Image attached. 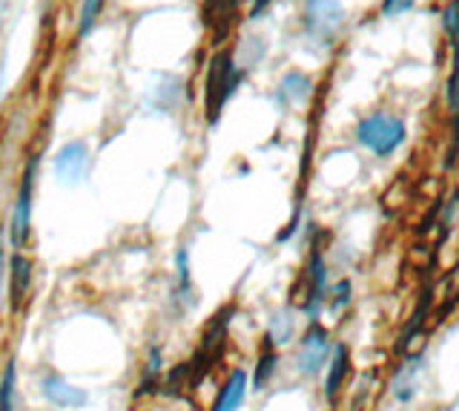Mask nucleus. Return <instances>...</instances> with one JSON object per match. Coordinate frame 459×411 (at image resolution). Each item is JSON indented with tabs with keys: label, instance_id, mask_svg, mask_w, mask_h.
Returning <instances> with one entry per match:
<instances>
[{
	"label": "nucleus",
	"instance_id": "nucleus-10",
	"mask_svg": "<svg viewBox=\"0 0 459 411\" xmlns=\"http://www.w3.org/2000/svg\"><path fill=\"white\" fill-rule=\"evenodd\" d=\"M422 374H425V354H405L402 363L394 368V377H391V397L396 403L408 406L413 403V397L420 394V382H422Z\"/></svg>",
	"mask_w": 459,
	"mask_h": 411
},
{
	"label": "nucleus",
	"instance_id": "nucleus-11",
	"mask_svg": "<svg viewBox=\"0 0 459 411\" xmlns=\"http://www.w3.org/2000/svg\"><path fill=\"white\" fill-rule=\"evenodd\" d=\"M172 302L186 314L198 305V296H195V282H193V262H190V250L178 248L176 257H172Z\"/></svg>",
	"mask_w": 459,
	"mask_h": 411
},
{
	"label": "nucleus",
	"instance_id": "nucleus-13",
	"mask_svg": "<svg viewBox=\"0 0 459 411\" xmlns=\"http://www.w3.org/2000/svg\"><path fill=\"white\" fill-rule=\"evenodd\" d=\"M250 394V374L244 368H233L212 397L210 411H238Z\"/></svg>",
	"mask_w": 459,
	"mask_h": 411
},
{
	"label": "nucleus",
	"instance_id": "nucleus-1",
	"mask_svg": "<svg viewBox=\"0 0 459 411\" xmlns=\"http://www.w3.org/2000/svg\"><path fill=\"white\" fill-rule=\"evenodd\" d=\"M247 78V69L238 66L230 52H215L207 64V78H204V116L207 124L215 127L221 121V112L230 98L236 95L238 83Z\"/></svg>",
	"mask_w": 459,
	"mask_h": 411
},
{
	"label": "nucleus",
	"instance_id": "nucleus-12",
	"mask_svg": "<svg viewBox=\"0 0 459 411\" xmlns=\"http://www.w3.org/2000/svg\"><path fill=\"white\" fill-rule=\"evenodd\" d=\"M348 377H351V348L344 343H333V351H330V360L325 365V400L333 406L344 386H348Z\"/></svg>",
	"mask_w": 459,
	"mask_h": 411
},
{
	"label": "nucleus",
	"instance_id": "nucleus-2",
	"mask_svg": "<svg viewBox=\"0 0 459 411\" xmlns=\"http://www.w3.org/2000/svg\"><path fill=\"white\" fill-rule=\"evenodd\" d=\"M35 184H38V155H29V162L21 173L18 193H14L12 214L6 224L9 250H26L32 239V210H35Z\"/></svg>",
	"mask_w": 459,
	"mask_h": 411
},
{
	"label": "nucleus",
	"instance_id": "nucleus-8",
	"mask_svg": "<svg viewBox=\"0 0 459 411\" xmlns=\"http://www.w3.org/2000/svg\"><path fill=\"white\" fill-rule=\"evenodd\" d=\"M344 23V9L339 0H305V30L319 44H330Z\"/></svg>",
	"mask_w": 459,
	"mask_h": 411
},
{
	"label": "nucleus",
	"instance_id": "nucleus-6",
	"mask_svg": "<svg viewBox=\"0 0 459 411\" xmlns=\"http://www.w3.org/2000/svg\"><path fill=\"white\" fill-rule=\"evenodd\" d=\"M35 285V262L26 257L23 250H12L6 259V305L12 314H23V308L32 300Z\"/></svg>",
	"mask_w": 459,
	"mask_h": 411
},
{
	"label": "nucleus",
	"instance_id": "nucleus-20",
	"mask_svg": "<svg viewBox=\"0 0 459 411\" xmlns=\"http://www.w3.org/2000/svg\"><path fill=\"white\" fill-rule=\"evenodd\" d=\"M351 302H353V285H351V279H339L336 285H330V291H327L325 310H327V314L339 317Z\"/></svg>",
	"mask_w": 459,
	"mask_h": 411
},
{
	"label": "nucleus",
	"instance_id": "nucleus-24",
	"mask_svg": "<svg viewBox=\"0 0 459 411\" xmlns=\"http://www.w3.org/2000/svg\"><path fill=\"white\" fill-rule=\"evenodd\" d=\"M270 4H273V0H253V4H250V18H258Z\"/></svg>",
	"mask_w": 459,
	"mask_h": 411
},
{
	"label": "nucleus",
	"instance_id": "nucleus-9",
	"mask_svg": "<svg viewBox=\"0 0 459 411\" xmlns=\"http://www.w3.org/2000/svg\"><path fill=\"white\" fill-rule=\"evenodd\" d=\"M38 386H40V397L52 408L75 411V408H83L86 403H90V394H86L83 389H78L75 382H69L61 372H43Z\"/></svg>",
	"mask_w": 459,
	"mask_h": 411
},
{
	"label": "nucleus",
	"instance_id": "nucleus-16",
	"mask_svg": "<svg viewBox=\"0 0 459 411\" xmlns=\"http://www.w3.org/2000/svg\"><path fill=\"white\" fill-rule=\"evenodd\" d=\"M293 337H296V308L287 305V308L276 310V314L270 317L267 331H264V339H267L270 345L284 348Z\"/></svg>",
	"mask_w": 459,
	"mask_h": 411
},
{
	"label": "nucleus",
	"instance_id": "nucleus-21",
	"mask_svg": "<svg viewBox=\"0 0 459 411\" xmlns=\"http://www.w3.org/2000/svg\"><path fill=\"white\" fill-rule=\"evenodd\" d=\"M100 9H104V0H83V4H81V12H78V40L86 38L95 30V21L100 15Z\"/></svg>",
	"mask_w": 459,
	"mask_h": 411
},
{
	"label": "nucleus",
	"instance_id": "nucleus-3",
	"mask_svg": "<svg viewBox=\"0 0 459 411\" xmlns=\"http://www.w3.org/2000/svg\"><path fill=\"white\" fill-rule=\"evenodd\" d=\"M408 127L394 112H370L356 124V141L377 159H391V155L405 144Z\"/></svg>",
	"mask_w": 459,
	"mask_h": 411
},
{
	"label": "nucleus",
	"instance_id": "nucleus-4",
	"mask_svg": "<svg viewBox=\"0 0 459 411\" xmlns=\"http://www.w3.org/2000/svg\"><path fill=\"white\" fill-rule=\"evenodd\" d=\"M327 291H330V274H327V262L319 245L310 248V257L305 262V271L299 279V296H296V310L301 317H307V322H316L322 317L325 302H327Z\"/></svg>",
	"mask_w": 459,
	"mask_h": 411
},
{
	"label": "nucleus",
	"instance_id": "nucleus-18",
	"mask_svg": "<svg viewBox=\"0 0 459 411\" xmlns=\"http://www.w3.org/2000/svg\"><path fill=\"white\" fill-rule=\"evenodd\" d=\"M0 411H21V391H18V357L9 354V360L0 372Z\"/></svg>",
	"mask_w": 459,
	"mask_h": 411
},
{
	"label": "nucleus",
	"instance_id": "nucleus-25",
	"mask_svg": "<svg viewBox=\"0 0 459 411\" xmlns=\"http://www.w3.org/2000/svg\"><path fill=\"white\" fill-rule=\"evenodd\" d=\"M6 4H9V0H0V15H4V9H6Z\"/></svg>",
	"mask_w": 459,
	"mask_h": 411
},
{
	"label": "nucleus",
	"instance_id": "nucleus-14",
	"mask_svg": "<svg viewBox=\"0 0 459 411\" xmlns=\"http://www.w3.org/2000/svg\"><path fill=\"white\" fill-rule=\"evenodd\" d=\"M442 32L451 40V75H448V87H445V101H448L451 109L459 87V0H451L442 9Z\"/></svg>",
	"mask_w": 459,
	"mask_h": 411
},
{
	"label": "nucleus",
	"instance_id": "nucleus-5",
	"mask_svg": "<svg viewBox=\"0 0 459 411\" xmlns=\"http://www.w3.org/2000/svg\"><path fill=\"white\" fill-rule=\"evenodd\" d=\"M330 351H333V337L325 328V325L316 319V322H307L305 334L299 337V345H296V354H293V368L299 377H319L325 372V365L330 360Z\"/></svg>",
	"mask_w": 459,
	"mask_h": 411
},
{
	"label": "nucleus",
	"instance_id": "nucleus-17",
	"mask_svg": "<svg viewBox=\"0 0 459 411\" xmlns=\"http://www.w3.org/2000/svg\"><path fill=\"white\" fill-rule=\"evenodd\" d=\"M310 90H313V83H310V78L305 73H290V75L281 78L276 101L281 107H299V104H305L310 98Z\"/></svg>",
	"mask_w": 459,
	"mask_h": 411
},
{
	"label": "nucleus",
	"instance_id": "nucleus-7",
	"mask_svg": "<svg viewBox=\"0 0 459 411\" xmlns=\"http://www.w3.org/2000/svg\"><path fill=\"white\" fill-rule=\"evenodd\" d=\"M90 170H92V150L81 138L66 141L52 159V173L64 188H78V184H83L86 176H90Z\"/></svg>",
	"mask_w": 459,
	"mask_h": 411
},
{
	"label": "nucleus",
	"instance_id": "nucleus-15",
	"mask_svg": "<svg viewBox=\"0 0 459 411\" xmlns=\"http://www.w3.org/2000/svg\"><path fill=\"white\" fill-rule=\"evenodd\" d=\"M279 348L276 345H270L267 339H262V351H258V357H255V365H253V374H250V389L253 391H264L270 386V380L276 377L279 372Z\"/></svg>",
	"mask_w": 459,
	"mask_h": 411
},
{
	"label": "nucleus",
	"instance_id": "nucleus-22",
	"mask_svg": "<svg viewBox=\"0 0 459 411\" xmlns=\"http://www.w3.org/2000/svg\"><path fill=\"white\" fill-rule=\"evenodd\" d=\"M416 0H385L382 4V15L385 18H396V15H405L408 9H413Z\"/></svg>",
	"mask_w": 459,
	"mask_h": 411
},
{
	"label": "nucleus",
	"instance_id": "nucleus-23",
	"mask_svg": "<svg viewBox=\"0 0 459 411\" xmlns=\"http://www.w3.org/2000/svg\"><path fill=\"white\" fill-rule=\"evenodd\" d=\"M4 296H6V245L0 236V310H4Z\"/></svg>",
	"mask_w": 459,
	"mask_h": 411
},
{
	"label": "nucleus",
	"instance_id": "nucleus-19",
	"mask_svg": "<svg viewBox=\"0 0 459 411\" xmlns=\"http://www.w3.org/2000/svg\"><path fill=\"white\" fill-rule=\"evenodd\" d=\"M430 302H434V293H430V288H425L422 296H420V308H416L413 314H411V319H408V325H405V331H402V337H399V345H396L399 354H405V351L411 348L413 339L420 337L422 325H425V319H428V314H430Z\"/></svg>",
	"mask_w": 459,
	"mask_h": 411
}]
</instances>
